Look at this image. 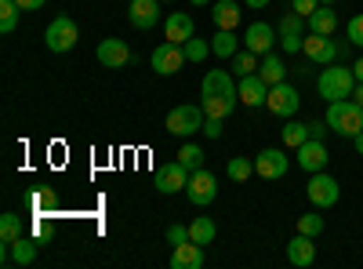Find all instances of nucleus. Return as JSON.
<instances>
[{"instance_id": "dca6fc26", "label": "nucleus", "mask_w": 363, "mask_h": 269, "mask_svg": "<svg viewBox=\"0 0 363 269\" xmlns=\"http://www.w3.org/2000/svg\"><path fill=\"white\" fill-rule=\"evenodd\" d=\"M236 92H240V102H244V106L258 109V106H265V99H269V84L262 80V73H247V77L236 80Z\"/></svg>"}, {"instance_id": "72a5a7b5", "label": "nucleus", "mask_w": 363, "mask_h": 269, "mask_svg": "<svg viewBox=\"0 0 363 269\" xmlns=\"http://www.w3.org/2000/svg\"><path fill=\"white\" fill-rule=\"evenodd\" d=\"M178 160L186 164L189 171H196V168H203V149H200V146H193V142H186V146L178 149Z\"/></svg>"}, {"instance_id": "7ed1b4c3", "label": "nucleus", "mask_w": 363, "mask_h": 269, "mask_svg": "<svg viewBox=\"0 0 363 269\" xmlns=\"http://www.w3.org/2000/svg\"><path fill=\"white\" fill-rule=\"evenodd\" d=\"M306 33H309V18L298 15V11H287L277 26V37H280V48L284 55H298L301 48H306Z\"/></svg>"}, {"instance_id": "9b49d317", "label": "nucleus", "mask_w": 363, "mask_h": 269, "mask_svg": "<svg viewBox=\"0 0 363 269\" xmlns=\"http://www.w3.org/2000/svg\"><path fill=\"white\" fill-rule=\"evenodd\" d=\"M301 55H306L309 62H320V66L342 62V55H338V40L320 37V33H306V48H301Z\"/></svg>"}, {"instance_id": "a211bd4d", "label": "nucleus", "mask_w": 363, "mask_h": 269, "mask_svg": "<svg viewBox=\"0 0 363 269\" xmlns=\"http://www.w3.org/2000/svg\"><path fill=\"white\" fill-rule=\"evenodd\" d=\"M316 236H306V233H298L294 241L287 244V262L294 265V269H306V265H313L316 262Z\"/></svg>"}, {"instance_id": "f704fd0d", "label": "nucleus", "mask_w": 363, "mask_h": 269, "mask_svg": "<svg viewBox=\"0 0 363 269\" xmlns=\"http://www.w3.org/2000/svg\"><path fill=\"white\" fill-rule=\"evenodd\" d=\"M298 233H306V236H320L323 233V215H301L298 219Z\"/></svg>"}, {"instance_id": "c756f323", "label": "nucleus", "mask_w": 363, "mask_h": 269, "mask_svg": "<svg viewBox=\"0 0 363 269\" xmlns=\"http://www.w3.org/2000/svg\"><path fill=\"white\" fill-rule=\"evenodd\" d=\"M225 175L233 178V182H247V178L255 175V160H247V157H233V160L225 164Z\"/></svg>"}, {"instance_id": "58836bf2", "label": "nucleus", "mask_w": 363, "mask_h": 269, "mask_svg": "<svg viewBox=\"0 0 363 269\" xmlns=\"http://www.w3.org/2000/svg\"><path fill=\"white\" fill-rule=\"evenodd\" d=\"M203 135L207 138H218L222 135V116H207V121H203Z\"/></svg>"}, {"instance_id": "4468645a", "label": "nucleus", "mask_w": 363, "mask_h": 269, "mask_svg": "<svg viewBox=\"0 0 363 269\" xmlns=\"http://www.w3.org/2000/svg\"><path fill=\"white\" fill-rule=\"evenodd\" d=\"M277 44H280V40H277V29H272L269 22H251V26H247V33H244V48H247V51H255L258 58H262V55H269Z\"/></svg>"}, {"instance_id": "6e6552de", "label": "nucleus", "mask_w": 363, "mask_h": 269, "mask_svg": "<svg viewBox=\"0 0 363 269\" xmlns=\"http://www.w3.org/2000/svg\"><path fill=\"white\" fill-rule=\"evenodd\" d=\"M186 197L196 204V207H203V204H211L218 197V178L211 175V171H203V168H196V171H189V182H186Z\"/></svg>"}, {"instance_id": "423d86ee", "label": "nucleus", "mask_w": 363, "mask_h": 269, "mask_svg": "<svg viewBox=\"0 0 363 269\" xmlns=\"http://www.w3.org/2000/svg\"><path fill=\"white\" fill-rule=\"evenodd\" d=\"M306 197H309L313 207H335L338 197H342V186H338V178H330L327 171H313L309 186H306Z\"/></svg>"}, {"instance_id": "2f4dec72", "label": "nucleus", "mask_w": 363, "mask_h": 269, "mask_svg": "<svg viewBox=\"0 0 363 269\" xmlns=\"http://www.w3.org/2000/svg\"><path fill=\"white\" fill-rule=\"evenodd\" d=\"M18 4L15 0H0V33H15V26H18Z\"/></svg>"}, {"instance_id": "a878e982", "label": "nucleus", "mask_w": 363, "mask_h": 269, "mask_svg": "<svg viewBox=\"0 0 363 269\" xmlns=\"http://www.w3.org/2000/svg\"><path fill=\"white\" fill-rule=\"evenodd\" d=\"M22 236V219L18 215H0V248H11L15 241Z\"/></svg>"}, {"instance_id": "1a4fd4ad", "label": "nucleus", "mask_w": 363, "mask_h": 269, "mask_svg": "<svg viewBox=\"0 0 363 269\" xmlns=\"http://www.w3.org/2000/svg\"><path fill=\"white\" fill-rule=\"evenodd\" d=\"M287 168H291V160H287L284 149H262V153L255 157V175L265 178V182H277V178H284Z\"/></svg>"}, {"instance_id": "0eeeda50", "label": "nucleus", "mask_w": 363, "mask_h": 269, "mask_svg": "<svg viewBox=\"0 0 363 269\" xmlns=\"http://www.w3.org/2000/svg\"><path fill=\"white\" fill-rule=\"evenodd\" d=\"M301 106V95H298V87L294 84H272L269 87V99H265V109L269 113H277V116H294Z\"/></svg>"}, {"instance_id": "a19ab883", "label": "nucleus", "mask_w": 363, "mask_h": 269, "mask_svg": "<svg viewBox=\"0 0 363 269\" xmlns=\"http://www.w3.org/2000/svg\"><path fill=\"white\" fill-rule=\"evenodd\" d=\"M15 4H18L22 11H40V8H44V0H15Z\"/></svg>"}, {"instance_id": "c85d7f7f", "label": "nucleus", "mask_w": 363, "mask_h": 269, "mask_svg": "<svg viewBox=\"0 0 363 269\" xmlns=\"http://www.w3.org/2000/svg\"><path fill=\"white\" fill-rule=\"evenodd\" d=\"M215 233H218V229H215V222L200 215V219L189 226V241H196V244L203 248V244H211V241H215Z\"/></svg>"}, {"instance_id": "aec40b11", "label": "nucleus", "mask_w": 363, "mask_h": 269, "mask_svg": "<svg viewBox=\"0 0 363 269\" xmlns=\"http://www.w3.org/2000/svg\"><path fill=\"white\" fill-rule=\"evenodd\" d=\"M167 265H171V269H200V265H203V248H200L196 241L178 244V248L171 251Z\"/></svg>"}, {"instance_id": "20e7f679", "label": "nucleus", "mask_w": 363, "mask_h": 269, "mask_svg": "<svg viewBox=\"0 0 363 269\" xmlns=\"http://www.w3.org/2000/svg\"><path fill=\"white\" fill-rule=\"evenodd\" d=\"M77 40H80V29H77V22H73L69 15L51 18V26L44 29V44H48L55 55H66Z\"/></svg>"}, {"instance_id": "f3484780", "label": "nucleus", "mask_w": 363, "mask_h": 269, "mask_svg": "<svg viewBox=\"0 0 363 269\" xmlns=\"http://www.w3.org/2000/svg\"><path fill=\"white\" fill-rule=\"evenodd\" d=\"M99 62L106 70H120V66H128L131 62V48L120 40V37H109V40H99Z\"/></svg>"}, {"instance_id": "a18cd8bd", "label": "nucleus", "mask_w": 363, "mask_h": 269, "mask_svg": "<svg viewBox=\"0 0 363 269\" xmlns=\"http://www.w3.org/2000/svg\"><path fill=\"white\" fill-rule=\"evenodd\" d=\"M352 73H356V80H363V58H356V66H352Z\"/></svg>"}, {"instance_id": "6ab92c4d", "label": "nucleus", "mask_w": 363, "mask_h": 269, "mask_svg": "<svg viewBox=\"0 0 363 269\" xmlns=\"http://www.w3.org/2000/svg\"><path fill=\"white\" fill-rule=\"evenodd\" d=\"M128 18L135 29H153L160 22V0H131Z\"/></svg>"}, {"instance_id": "8fccbe9b", "label": "nucleus", "mask_w": 363, "mask_h": 269, "mask_svg": "<svg viewBox=\"0 0 363 269\" xmlns=\"http://www.w3.org/2000/svg\"><path fill=\"white\" fill-rule=\"evenodd\" d=\"M160 4H164V0H160Z\"/></svg>"}, {"instance_id": "79ce46f5", "label": "nucleus", "mask_w": 363, "mask_h": 269, "mask_svg": "<svg viewBox=\"0 0 363 269\" xmlns=\"http://www.w3.org/2000/svg\"><path fill=\"white\" fill-rule=\"evenodd\" d=\"M338 55H342V62L352 55V40H338Z\"/></svg>"}, {"instance_id": "7c9ffc66", "label": "nucleus", "mask_w": 363, "mask_h": 269, "mask_svg": "<svg viewBox=\"0 0 363 269\" xmlns=\"http://www.w3.org/2000/svg\"><path fill=\"white\" fill-rule=\"evenodd\" d=\"M255 58H258V55H255V51H247V48H244V51H236V55L229 58V62H233V73H236V77L258 73V62H255Z\"/></svg>"}, {"instance_id": "2eb2a0df", "label": "nucleus", "mask_w": 363, "mask_h": 269, "mask_svg": "<svg viewBox=\"0 0 363 269\" xmlns=\"http://www.w3.org/2000/svg\"><path fill=\"white\" fill-rule=\"evenodd\" d=\"M327 160H330V153H327V146H323V138H306L298 146V168L301 171H323L327 168Z\"/></svg>"}, {"instance_id": "5701e85b", "label": "nucleus", "mask_w": 363, "mask_h": 269, "mask_svg": "<svg viewBox=\"0 0 363 269\" xmlns=\"http://www.w3.org/2000/svg\"><path fill=\"white\" fill-rule=\"evenodd\" d=\"M338 29V15L330 11L327 4H320L313 15H309V33H320V37H335Z\"/></svg>"}, {"instance_id": "b1692460", "label": "nucleus", "mask_w": 363, "mask_h": 269, "mask_svg": "<svg viewBox=\"0 0 363 269\" xmlns=\"http://www.w3.org/2000/svg\"><path fill=\"white\" fill-rule=\"evenodd\" d=\"M240 15H244V11H240L236 0H218V4L211 8V18H215L218 29H236L240 26Z\"/></svg>"}, {"instance_id": "ddd939ff", "label": "nucleus", "mask_w": 363, "mask_h": 269, "mask_svg": "<svg viewBox=\"0 0 363 269\" xmlns=\"http://www.w3.org/2000/svg\"><path fill=\"white\" fill-rule=\"evenodd\" d=\"M149 62H153V70L160 73V77H174L182 66H186L189 62V58H186V51H182V44H160L157 51H153V58H149Z\"/></svg>"}, {"instance_id": "4be33fe9", "label": "nucleus", "mask_w": 363, "mask_h": 269, "mask_svg": "<svg viewBox=\"0 0 363 269\" xmlns=\"http://www.w3.org/2000/svg\"><path fill=\"white\" fill-rule=\"evenodd\" d=\"M258 73H262V80L272 87V84H284L287 80V66H284V58L277 55V51H269V55H262V66H258Z\"/></svg>"}, {"instance_id": "9d476101", "label": "nucleus", "mask_w": 363, "mask_h": 269, "mask_svg": "<svg viewBox=\"0 0 363 269\" xmlns=\"http://www.w3.org/2000/svg\"><path fill=\"white\" fill-rule=\"evenodd\" d=\"M200 99H240L233 73L229 70H211L200 84Z\"/></svg>"}, {"instance_id": "412c9836", "label": "nucleus", "mask_w": 363, "mask_h": 269, "mask_svg": "<svg viewBox=\"0 0 363 269\" xmlns=\"http://www.w3.org/2000/svg\"><path fill=\"white\" fill-rule=\"evenodd\" d=\"M193 37V18L186 11H174L167 15V26H164V40L167 44H186Z\"/></svg>"}, {"instance_id": "393cba45", "label": "nucleus", "mask_w": 363, "mask_h": 269, "mask_svg": "<svg viewBox=\"0 0 363 269\" xmlns=\"http://www.w3.org/2000/svg\"><path fill=\"white\" fill-rule=\"evenodd\" d=\"M240 51V37L233 33V29H218L215 37H211V55H218V58H233Z\"/></svg>"}, {"instance_id": "cd10ccee", "label": "nucleus", "mask_w": 363, "mask_h": 269, "mask_svg": "<svg viewBox=\"0 0 363 269\" xmlns=\"http://www.w3.org/2000/svg\"><path fill=\"white\" fill-rule=\"evenodd\" d=\"M33 258H37V244L29 241V236H18V241L11 244V262L15 265H29Z\"/></svg>"}, {"instance_id": "39448f33", "label": "nucleus", "mask_w": 363, "mask_h": 269, "mask_svg": "<svg viewBox=\"0 0 363 269\" xmlns=\"http://www.w3.org/2000/svg\"><path fill=\"white\" fill-rule=\"evenodd\" d=\"M203 121H207L203 106H174V109L167 113V131L178 135V138H186V135L203 131Z\"/></svg>"}, {"instance_id": "37998d69", "label": "nucleus", "mask_w": 363, "mask_h": 269, "mask_svg": "<svg viewBox=\"0 0 363 269\" xmlns=\"http://www.w3.org/2000/svg\"><path fill=\"white\" fill-rule=\"evenodd\" d=\"M352 102L363 109V80H356V92H352Z\"/></svg>"}, {"instance_id": "c9c22d12", "label": "nucleus", "mask_w": 363, "mask_h": 269, "mask_svg": "<svg viewBox=\"0 0 363 269\" xmlns=\"http://www.w3.org/2000/svg\"><path fill=\"white\" fill-rule=\"evenodd\" d=\"M186 241H189V226L171 222V226H167V244H171V248H178V244H186Z\"/></svg>"}, {"instance_id": "e433bc0d", "label": "nucleus", "mask_w": 363, "mask_h": 269, "mask_svg": "<svg viewBox=\"0 0 363 269\" xmlns=\"http://www.w3.org/2000/svg\"><path fill=\"white\" fill-rule=\"evenodd\" d=\"M345 37L356 44V48H363V15H352L349 18V29H345Z\"/></svg>"}, {"instance_id": "c03bdc74", "label": "nucleus", "mask_w": 363, "mask_h": 269, "mask_svg": "<svg viewBox=\"0 0 363 269\" xmlns=\"http://www.w3.org/2000/svg\"><path fill=\"white\" fill-rule=\"evenodd\" d=\"M352 149H356V153H359V157H363V131H359V135H356V138H352Z\"/></svg>"}, {"instance_id": "f257e3e1", "label": "nucleus", "mask_w": 363, "mask_h": 269, "mask_svg": "<svg viewBox=\"0 0 363 269\" xmlns=\"http://www.w3.org/2000/svg\"><path fill=\"white\" fill-rule=\"evenodd\" d=\"M316 92L327 102H338V99H352L356 92V73L345 62H330L320 77H316Z\"/></svg>"}, {"instance_id": "ea45409f", "label": "nucleus", "mask_w": 363, "mask_h": 269, "mask_svg": "<svg viewBox=\"0 0 363 269\" xmlns=\"http://www.w3.org/2000/svg\"><path fill=\"white\" fill-rule=\"evenodd\" d=\"M330 128H327V121H309V138H323Z\"/></svg>"}, {"instance_id": "bb28decb", "label": "nucleus", "mask_w": 363, "mask_h": 269, "mask_svg": "<svg viewBox=\"0 0 363 269\" xmlns=\"http://www.w3.org/2000/svg\"><path fill=\"white\" fill-rule=\"evenodd\" d=\"M280 131H284V146H287V149H298L301 142L309 138V124H301V121H291V116H287V124H284Z\"/></svg>"}, {"instance_id": "4c0bfd02", "label": "nucleus", "mask_w": 363, "mask_h": 269, "mask_svg": "<svg viewBox=\"0 0 363 269\" xmlns=\"http://www.w3.org/2000/svg\"><path fill=\"white\" fill-rule=\"evenodd\" d=\"M316 8H320V0H291V11L306 15V18H309V15H313Z\"/></svg>"}, {"instance_id": "49530a36", "label": "nucleus", "mask_w": 363, "mask_h": 269, "mask_svg": "<svg viewBox=\"0 0 363 269\" xmlns=\"http://www.w3.org/2000/svg\"><path fill=\"white\" fill-rule=\"evenodd\" d=\"M244 4H247V8H255V11H258V8H265V4H269V0H244Z\"/></svg>"}, {"instance_id": "f8f14e48", "label": "nucleus", "mask_w": 363, "mask_h": 269, "mask_svg": "<svg viewBox=\"0 0 363 269\" xmlns=\"http://www.w3.org/2000/svg\"><path fill=\"white\" fill-rule=\"evenodd\" d=\"M186 182H189V168L182 164V160H174V164H164V168H157V175H153V186H157V193H182L186 190Z\"/></svg>"}, {"instance_id": "f03ea898", "label": "nucleus", "mask_w": 363, "mask_h": 269, "mask_svg": "<svg viewBox=\"0 0 363 269\" xmlns=\"http://www.w3.org/2000/svg\"><path fill=\"white\" fill-rule=\"evenodd\" d=\"M327 128L338 131L345 138H356L363 131V109L352 102V99H338V102H327Z\"/></svg>"}, {"instance_id": "de8ad7c7", "label": "nucleus", "mask_w": 363, "mask_h": 269, "mask_svg": "<svg viewBox=\"0 0 363 269\" xmlns=\"http://www.w3.org/2000/svg\"><path fill=\"white\" fill-rule=\"evenodd\" d=\"M193 4H196V8H200V4H211V0H193Z\"/></svg>"}, {"instance_id": "09e8293b", "label": "nucleus", "mask_w": 363, "mask_h": 269, "mask_svg": "<svg viewBox=\"0 0 363 269\" xmlns=\"http://www.w3.org/2000/svg\"><path fill=\"white\" fill-rule=\"evenodd\" d=\"M320 4H327V8H330V4H335V0H320Z\"/></svg>"}, {"instance_id": "473e14b6", "label": "nucleus", "mask_w": 363, "mask_h": 269, "mask_svg": "<svg viewBox=\"0 0 363 269\" xmlns=\"http://www.w3.org/2000/svg\"><path fill=\"white\" fill-rule=\"evenodd\" d=\"M182 51H186V58H189V62H203V58L211 55V44H207V40H200V37L193 33L186 44H182Z\"/></svg>"}]
</instances>
